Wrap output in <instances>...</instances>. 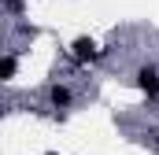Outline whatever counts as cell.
<instances>
[{
	"instance_id": "cell-3",
	"label": "cell",
	"mask_w": 159,
	"mask_h": 155,
	"mask_svg": "<svg viewBox=\"0 0 159 155\" xmlns=\"http://www.w3.org/2000/svg\"><path fill=\"white\" fill-rule=\"evenodd\" d=\"M70 100H74V92H70L67 85H52V89H48V104H52L56 111H67Z\"/></svg>"
},
{
	"instance_id": "cell-5",
	"label": "cell",
	"mask_w": 159,
	"mask_h": 155,
	"mask_svg": "<svg viewBox=\"0 0 159 155\" xmlns=\"http://www.w3.org/2000/svg\"><path fill=\"white\" fill-rule=\"evenodd\" d=\"M156 152H159V137H156Z\"/></svg>"
},
{
	"instance_id": "cell-2",
	"label": "cell",
	"mask_w": 159,
	"mask_h": 155,
	"mask_svg": "<svg viewBox=\"0 0 159 155\" xmlns=\"http://www.w3.org/2000/svg\"><path fill=\"white\" fill-rule=\"evenodd\" d=\"M137 89L148 96V100H159V70L148 63V67H137Z\"/></svg>"
},
{
	"instance_id": "cell-4",
	"label": "cell",
	"mask_w": 159,
	"mask_h": 155,
	"mask_svg": "<svg viewBox=\"0 0 159 155\" xmlns=\"http://www.w3.org/2000/svg\"><path fill=\"white\" fill-rule=\"evenodd\" d=\"M15 70H19V55H15V52H4V59H0V78H4V81H11Z\"/></svg>"
},
{
	"instance_id": "cell-1",
	"label": "cell",
	"mask_w": 159,
	"mask_h": 155,
	"mask_svg": "<svg viewBox=\"0 0 159 155\" xmlns=\"http://www.w3.org/2000/svg\"><path fill=\"white\" fill-rule=\"evenodd\" d=\"M67 52H70V59H74L78 67L93 63V59H100V48H96V41H93V37H74Z\"/></svg>"
}]
</instances>
